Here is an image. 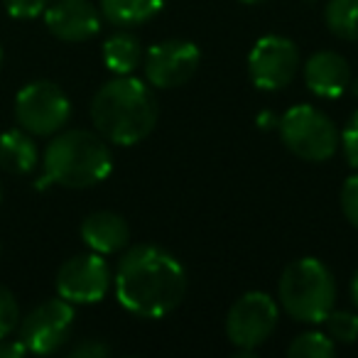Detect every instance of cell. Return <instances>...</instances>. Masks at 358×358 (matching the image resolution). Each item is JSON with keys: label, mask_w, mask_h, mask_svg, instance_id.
I'll return each mask as SVG.
<instances>
[{"label": "cell", "mask_w": 358, "mask_h": 358, "mask_svg": "<svg viewBox=\"0 0 358 358\" xmlns=\"http://www.w3.org/2000/svg\"><path fill=\"white\" fill-rule=\"evenodd\" d=\"M113 287L125 312L140 319H162L185 299L187 273L169 250L140 243L118 260Z\"/></svg>", "instance_id": "obj_1"}, {"label": "cell", "mask_w": 358, "mask_h": 358, "mask_svg": "<svg viewBox=\"0 0 358 358\" xmlns=\"http://www.w3.org/2000/svg\"><path fill=\"white\" fill-rule=\"evenodd\" d=\"M159 106L152 86L135 76H115L96 91L91 101V123L96 133L113 145H138L155 130Z\"/></svg>", "instance_id": "obj_2"}, {"label": "cell", "mask_w": 358, "mask_h": 358, "mask_svg": "<svg viewBox=\"0 0 358 358\" xmlns=\"http://www.w3.org/2000/svg\"><path fill=\"white\" fill-rule=\"evenodd\" d=\"M47 185L66 189H89L101 185L113 169L108 140L91 130H59L50 140L42 157Z\"/></svg>", "instance_id": "obj_3"}, {"label": "cell", "mask_w": 358, "mask_h": 358, "mask_svg": "<svg viewBox=\"0 0 358 358\" xmlns=\"http://www.w3.org/2000/svg\"><path fill=\"white\" fill-rule=\"evenodd\" d=\"M336 302V280L317 258L292 260L278 282V304L289 319L322 324Z\"/></svg>", "instance_id": "obj_4"}, {"label": "cell", "mask_w": 358, "mask_h": 358, "mask_svg": "<svg viewBox=\"0 0 358 358\" xmlns=\"http://www.w3.org/2000/svg\"><path fill=\"white\" fill-rule=\"evenodd\" d=\"M278 130L285 148L307 162H327L336 155L341 143L336 123L324 110L309 103L285 110V115L278 120Z\"/></svg>", "instance_id": "obj_5"}, {"label": "cell", "mask_w": 358, "mask_h": 358, "mask_svg": "<svg viewBox=\"0 0 358 358\" xmlns=\"http://www.w3.org/2000/svg\"><path fill=\"white\" fill-rule=\"evenodd\" d=\"M71 115L66 94L52 81H32L15 96V118L32 138H50L64 130Z\"/></svg>", "instance_id": "obj_6"}, {"label": "cell", "mask_w": 358, "mask_h": 358, "mask_svg": "<svg viewBox=\"0 0 358 358\" xmlns=\"http://www.w3.org/2000/svg\"><path fill=\"white\" fill-rule=\"evenodd\" d=\"M280 304L268 292H245L226 314V336L238 351H255L278 329Z\"/></svg>", "instance_id": "obj_7"}, {"label": "cell", "mask_w": 358, "mask_h": 358, "mask_svg": "<svg viewBox=\"0 0 358 358\" xmlns=\"http://www.w3.org/2000/svg\"><path fill=\"white\" fill-rule=\"evenodd\" d=\"M299 50L282 35H265L248 55V76L260 91H282L299 74Z\"/></svg>", "instance_id": "obj_8"}, {"label": "cell", "mask_w": 358, "mask_h": 358, "mask_svg": "<svg viewBox=\"0 0 358 358\" xmlns=\"http://www.w3.org/2000/svg\"><path fill=\"white\" fill-rule=\"evenodd\" d=\"M74 329V304L66 299H47L37 304L25 319H20V341L27 353L50 356L59 351Z\"/></svg>", "instance_id": "obj_9"}, {"label": "cell", "mask_w": 358, "mask_h": 358, "mask_svg": "<svg viewBox=\"0 0 358 358\" xmlns=\"http://www.w3.org/2000/svg\"><path fill=\"white\" fill-rule=\"evenodd\" d=\"M113 275L103 255L84 253L69 258L57 273V292L71 304H96L108 294Z\"/></svg>", "instance_id": "obj_10"}, {"label": "cell", "mask_w": 358, "mask_h": 358, "mask_svg": "<svg viewBox=\"0 0 358 358\" xmlns=\"http://www.w3.org/2000/svg\"><path fill=\"white\" fill-rule=\"evenodd\" d=\"M145 81L152 89H179L196 74L201 52L189 40H164L145 52Z\"/></svg>", "instance_id": "obj_11"}, {"label": "cell", "mask_w": 358, "mask_h": 358, "mask_svg": "<svg viewBox=\"0 0 358 358\" xmlns=\"http://www.w3.org/2000/svg\"><path fill=\"white\" fill-rule=\"evenodd\" d=\"M101 10L89 0H52L45 10L47 30L62 42H86L99 35Z\"/></svg>", "instance_id": "obj_12"}, {"label": "cell", "mask_w": 358, "mask_h": 358, "mask_svg": "<svg viewBox=\"0 0 358 358\" xmlns=\"http://www.w3.org/2000/svg\"><path fill=\"white\" fill-rule=\"evenodd\" d=\"M304 84L317 99H338L351 84V66L338 52H314L304 62Z\"/></svg>", "instance_id": "obj_13"}, {"label": "cell", "mask_w": 358, "mask_h": 358, "mask_svg": "<svg viewBox=\"0 0 358 358\" xmlns=\"http://www.w3.org/2000/svg\"><path fill=\"white\" fill-rule=\"evenodd\" d=\"M81 241L99 255H113L128 245V221L115 211H94L81 221Z\"/></svg>", "instance_id": "obj_14"}, {"label": "cell", "mask_w": 358, "mask_h": 358, "mask_svg": "<svg viewBox=\"0 0 358 358\" xmlns=\"http://www.w3.org/2000/svg\"><path fill=\"white\" fill-rule=\"evenodd\" d=\"M40 162V152L27 130H6L0 135V167L10 174H30Z\"/></svg>", "instance_id": "obj_15"}, {"label": "cell", "mask_w": 358, "mask_h": 358, "mask_svg": "<svg viewBox=\"0 0 358 358\" xmlns=\"http://www.w3.org/2000/svg\"><path fill=\"white\" fill-rule=\"evenodd\" d=\"M143 45L133 32H115L103 42V62L115 76L133 74L143 64Z\"/></svg>", "instance_id": "obj_16"}, {"label": "cell", "mask_w": 358, "mask_h": 358, "mask_svg": "<svg viewBox=\"0 0 358 358\" xmlns=\"http://www.w3.org/2000/svg\"><path fill=\"white\" fill-rule=\"evenodd\" d=\"M101 15L118 27H135L152 20L164 0H99Z\"/></svg>", "instance_id": "obj_17"}, {"label": "cell", "mask_w": 358, "mask_h": 358, "mask_svg": "<svg viewBox=\"0 0 358 358\" xmlns=\"http://www.w3.org/2000/svg\"><path fill=\"white\" fill-rule=\"evenodd\" d=\"M324 22L334 37L358 42V0H329L324 8Z\"/></svg>", "instance_id": "obj_18"}, {"label": "cell", "mask_w": 358, "mask_h": 358, "mask_svg": "<svg viewBox=\"0 0 358 358\" xmlns=\"http://www.w3.org/2000/svg\"><path fill=\"white\" fill-rule=\"evenodd\" d=\"M336 353V343L324 331H304L292 338L287 346L289 358H331Z\"/></svg>", "instance_id": "obj_19"}, {"label": "cell", "mask_w": 358, "mask_h": 358, "mask_svg": "<svg viewBox=\"0 0 358 358\" xmlns=\"http://www.w3.org/2000/svg\"><path fill=\"white\" fill-rule=\"evenodd\" d=\"M327 336L334 343H356L358 338V314L348 309H331L324 319Z\"/></svg>", "instance_id": "obj_20"}, {"label": "cell", "mask_w": 358, "mask_h": 358, "mask_svg": "<svg viewBox=\"0 0 358 358\" xmlns=\"http://www.w3.org/2000/svg\"><path fill=\"white\" fill-rule=\"evenodd\" d=\"M20 324V304L15 294L0 285V338L10 336Z\"/></svg>", "instance_id": "obj_21"}, {"label": "cell", "mask_w": 358, "mask_h": 358, "mask_svg": "<svg viewBox=\"0 0 358 358\" xmlns=\"http://www.w3.org/2000/svg\"><path fill=\"white\" fill-rule=\"evenodd\" d=\"M341 211L346 216V221L358 229V169L356 174L343 182V189H341Z\"/></svg>", "instance_id": "obj_22"}, {"label": "cell", "mask_w": 358, "mask_h": 358, "mask_svg": "<svg viewBox=\"0 0 358 358\" xmlns=\"http://www.w3.org/2000/svg\"><path fill=\"white\" fill-rule=\"evenodd\" d=\"M341 150H343V157L346 162L351 164L353 169H358V110L348 118L346 128L341 133Z\"/></svg>", "instance_id": "obj_23"}, {"label": "cell", "mask_w": 358, "mask_h": 358, "mask_svg": "<svg viewBox=\"0 0 358 358\" xmlns=\"http://www.w3.org/2000/svg\"><path fill=\"white\" fill-rule=\"evenodd\" d=\"M6 3V10L13 17H20V20H32V17L42 15L47 10L52 0H3Z\"/></svg>", "instance_id": "obj_24"}, {"label": "cell", "mask_w": 358, "mask_h": 358, "mask_svg": "<svg viewBox=\"0 0 358 358\" xmlns=\"http://www.w3.org/2000/svg\"><path fill=\"white\" fill-rule=\"evenodd\" d=\"M71 358H106L110 356V346L99 338H86V341L76 343L74 348L69 351Z\"/></svg>", "instance_id": "obj_25"}, {"label": "cell", "mask_w": 358, "mask_h": 358, "mask_svg": "<svg viewBox=\"0 0 358 358\" xmlns=\"http://www.w3.org/2000/svg\"><path fill=\"white\" fill-rule=\"evenodd\" d=\"M27 353L25 343L17 338V341H10V338H0V358H22Z\"/></svg>", "instance_id": "obj_26"}, {"label": "cell", "mask_w": 358, "mask_h": 358, "mask_svg": "<svg viewBox=\"0 0 358 358\" xmlns=\"http://www.w3.org/2000/svg\"><path fill=\"white\" fill-rule=\"evenodd\" d=\"M348 292H351V302H353V307L358 309V270L353 273V278H351V287H348Z\"/></svg>", "instance_id": "obj_27"}, {"label": "cell", "mask_w": 358, "mask_h": 358, "mask_svg": "<svg viewBox=\"0 0 358 358\" xmlns=\"http://www.w3.org/2000/svg\"><path fill=\"white\" fill-rule=\"evenodd\" d=\"M238 3H243V6H260L265 0H238Z\"/></svg>", "instance_id": "obj_28"}, {"label": "cell", "mask_w": 358, "mask_h": 358, "mask_svg": "<svg viewBox=\"0 0 358 358\" xmlns=\"http://www.w3.org/2000/svg\"><path fill=\"white\" fill-rule=\"evenodd\" d=\"M348 89H351L353 94L358 96V79H351V84H348Z\"/></svg>", "instance_id": "obj_29"}, {"label": "cell", "mask_w": 358, "mask_h": 358, "mask_svg": "<svg viewBox=\"0 0 358 358\" xmlns=\"http://www.w3.org/2000/svg\"><path fill=\"white\" fill-rule=\"evenodd\" d=\"M0 69H3V50H0Z\"/></svg>", "instance_id": "obj_30"}, {"label": "cell", "mask_w": 358, "mask_h": 358, "mask_svg": "<svg viewBox=\"0 0 358 358\" xmlns=\"http://www.w3.org/2000/svg\"><path fill=\"white\" fill-rule=\"evenodd\" d=\"M0 199H3V185H0Z\"/></svg>", "instance_id": "obj_31"}]
</instances>
